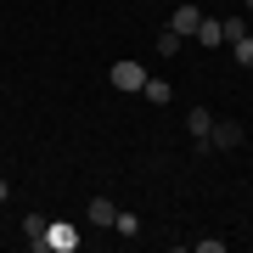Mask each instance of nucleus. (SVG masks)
Returning a JSON list of instances; mask_svg holds the SVG:
<instances>
[{"mask_svg": "<svg viewBox=\"0 0 253 253\" xmlns=\"http://www.w3.org/2000/svg\"><path fill=\"white\" fill-rule=\"evenodd\" d=\"M191 40H203L208 51H219V45H225V34H219V23H214V17H203V23H197V34H191Z\"/></svg>", "mask_w": 253, "mask_h": 253, "instance_id": "7", "label": "nucleus"}, {"mask_svg": "<svg viewBox=\"0 0 253 253\" xmlns=\"http://www.w3.org/2000/svg\"><path fill=\"white\" fill-rule=\"evenodd\" d=\"M219 34H225V45H231V40H242V34H248V17H225V23H219Z\"/></svg>", "mask_w": 253, "mask_h": 253, "instance_id": "11", "label": "nucleus"}, {"mask_svg": "<svg viewBox=\"0 0 253 253\" xmlns=\"http://www.w3.org/2000/svg\"><path fill=\"white\" fill-rule=\"evenodd\" d=\"M197 23H203V11H197V6H180V11L169 17V28H174L180 40H191V34H197Z\"/></svg>", "mask_w": 253, "mask_h": 253, "instance_id": "4", "label": "nucleus"}, {"mask_svg": "<svg viewBox=\"0 0 253 253\" xmlns=\"http://www.w3.org/2000/svg\"><path fill=\"white\" fill-rule=\"evenodd\" d=\"M208 146H225V152H231V146H242V124H236V118L214 124V129H208Z\"/></svg>", "mask_w": 253, "mask_h": 253, "instance_id": "3", "label": "nucleus"}, {"mask_svg": "<svg viewBox=\"0 0 253 253\" xmlns=\"http://www.w3.org/2000/svg\"><path fill=\"white\" fill-rule=\"evenodd\" d=\"M141 96L152 101V107H163V101H169L174 90H169V84H163V79H146V84H141Z\"/></svg>", "mask_w": 253, "mask_h": 253, "instance_id": "8", "label": "nucleus"}, {"mask_svg": "<svg viewBox=\"0 0 253 253\" xmlns=\"http://www.w3.org/2000/svg\"><path fill=\"white\" fill-rule=\"evenodd\" d=\"M90 219H96V225H113V219H118V208H113L107 197H90Z\"/></svg>", "mask_w": 253, "mask_h": 253, "instance_id": "9", "label": "nucleus"}, {"mask_svg": "<svg viewBox=\"0 0 253 253\" xmlns=\"http://www.w3.org/2000/svg\"><path fill=\"white\" fill-rule=\"evenodd\" d=\"M23 236H28L34 253H45V214H28V219H23Z\"/></svg>", "mask_w": 253, "mask_h": 253, "instance_id": "6", "label": "nucleus"}, {"mask_svg": "<svg viewBox=\"0 0 253 253\" xmlns=\"http://www.w3.org/2000/svg\"><path fill=\"white\" fill-rule=\"evenodd\" d=\"M107 79H113V90H141V84H146V68L141 62H113Z\"/></svg>", "mask_w": 253, "mask_h": 253, "instance_id": "1", "label": "nucleus"}, {"mask_svg": "<svg viewBox=\"0 0 253 253\" xmlns=\"http://www.w3.org/2000/svg\"><path fill=\"white\" fill-rule=\"evenodd\" d=\"M231 51H236V62H242V68H253V34H242V40H231Z\"/></svg>", "mask_w": 253, "mask_h": 253, "instance_id": "12", "label": "nucleus"}, {"mask_svg": "<svg viewBox=\"0 0 253 253\" xmlns=\"http://www.w3.org/2000/svg\"><path fill=\"white\" fill-rule=\"evenodd\" d=\"M45 248H51V253H73V248H79V231L56 219V225H45Z\"/></svg>", "mask_w": 253, "mask_h": 253, "instance_id": "2", "label": "nucleus"}, {"mask_svg": "<svg viewBox=\"0 0 253 253\" xmlns=\"http://www.w3.org/2000/svg\"><path fill=\"white\" fill-rule=\"evenodd\" d=\"M186 129H191V141H197V146H208V129H214V113H208V107H191Z\"/></svg>", "mask_w": 253, "mask_h": 253, "instance_id": "5", "label": "nucleus"}, {"mask_svg": "<svg viewBox=\"0 0 253 253\" xmlns=\"http://www.w3.org/2000/svg\"><path fill=\"white\" fill-rule=\"evenodd\" d=\"M158 56H180V34H174V28L158 34Z\"/></svg>", "mask_w": 253, "mask_h": 253, "instance_id": "10", "label": "nucleus"}]
</instances>
